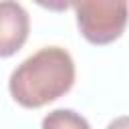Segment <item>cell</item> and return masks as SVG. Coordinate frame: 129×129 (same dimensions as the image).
I'll return each mask as SVG.
<instances>
[{
  "mask_svg": "<svg viewBox=\"0 0 129 129\" xmlns=\"http://www.w3.org/2000/svg\"><path fill=\"white\" fill-rule=\"evenodd\" d=\"M75 83V60L60 46H44L24 58L10 75L8 89L12 99L38 109L71 91Z\"/></svg>",
  "mask_w": 129,
  "mask_h": 129,
  "instance_id": "1",
  "label": "cell"
},
{
  "mask_svg": "<svg viewBox=\"0 0 129 129\" xmlns=\"http://www.w3.org/2000/svg\"><path fill=\"white\" fill-rule=\"evenodd\" d=\"M77 26L91 44H111L129 22L127 0H73Z\"/></svg>",
  "mask_w": 129,
  "mask_h": 129,
  "instance_id": "2",
  "label": "cell"
},
{
  "mask_svg": "<svg viewBox=\"0 0 129 129\" xmlns=\"http://www.w3.org/2000/svg\"><path fill=\"white\" fill-rule=\"evenodd\" d=\"M30 18L16 0H0V56H12L28 38Z\"/></svg>",
  "mask_w": 129,
  "mask_h": 129,
  "instance_id": "3",
  "label": "cell"
},
{
  "mask_svg": "<svg viewBox=\"0 0 129 129\" xmlns=\"http://www.w3.org/2000/svg\"><path fill=\"white\" fill-rule=\"evenodd\" d=\"M42 129H91V125L73 109H54L42 119Z\"/></svg>",
  "mask_w": 129,
  "mask_h": 129,
  "instance_id": "4",
  "label": "cell"
},
{
  "mask_svg": "<svg viewBox=\"0 0 129 129\" xmlns=\"http://www.w3.org/2000/svg\"><path fill=\"white\" fill-rule=\"evenodd\" d=\"M34 2L52 12H64L69 6H73V0H34Z\"/></svg>",
  "mask_w": 129,
  "mask_h": 129,
  "instance_id": "5",
  "label": "cell"
},
{
  "mask_svg": "<svg viewBox=\"0 0 129 129\" xmlns=\"http://www.w3.org/2000/svg\"><path fill=\"white\" fill-rule=\"evenodd\" d=\"M107 129H129V115H123V117L113 119L107 125Z\"/></svg>",
  "mask_w": 129,
  "mask_h": 129,
  "instance_id": "6",
  "label": "cell"
}]
</instances>
